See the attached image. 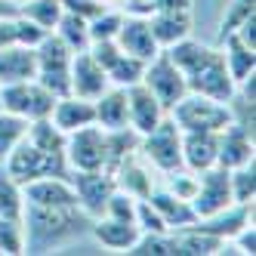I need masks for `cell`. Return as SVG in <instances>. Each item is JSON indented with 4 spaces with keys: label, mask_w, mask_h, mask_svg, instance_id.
I'll use <instances>...</instances> for the list:
<instances>
[{
    "label": "cell",
    "mask_w": 256,
    "mask_h": 256,
    "mask_svg": "<svg viewBox=\"0 0 256 256\" xmlns=\"http://www.w3.org/2000/svg\"><path fill=\"white\" fill-rule=\"evenodd\" d=\"M167 56L182 71L188 93H200V96H210L219 102L232 99L238 84L232 80L219 46H207V44H198V40L186 38V40L167 46Z\"/></svg>",
    "instance_id": "obj_1"
},
{
    "label": "cell",
    "mask_w": 256,
    "mask_h": 256,
    "mask_svg": "<svg viewBox=\"0 0 256 256\" xmlns=\"http://www.w3.org/2000/svg\"><path fill=\"white\" fill-rule=\"evenodd\" d=\"M25 253H52L78 238L90 234V219L80 207H38L25 204Z\"/></svg>",
    "instance_id": "obj_2"
},
{
    "label": "cell",
    "mask_w": 256,
    "mask_h": 256,
    "mask_svg": "<svg viewBox=\"0 0 256 256\" xmlns=\"http://www.w3.org/2000/svg\"><path fill=\"white\" fill-rule=\"evenodd\" d=\"M173 124L182 133H194V130H207V133H222L232 124V108L228 102H219L200 93H186L170 112Z\"/></svg>",
    "instance_id": "obj_3"
},
{
    "label": "cell",
    "mask_w": 256,
    "mask_h": 256,
    "mask_svg": "<svg viewBox=\"0 0 256 256\" xmlns=\"http://www.w3.org/2000/svg\"><path fill=\"white\" fill-rule=\"evenodd\" d=\"M19 186L31 179H40V176H71V167L65 154H52V152H44L40 145H34L28 136L16 145V148L6 154V160L0 164Z\"/></svg>",
    "instance_id": "obj_4"
},
{
    "label": "cell",
    "mask_w": 256,
    "mask_h": 256,
    "mask_svg": "<svg viewBox=\"0 0 256 256\" xmlns=\"http://www.w3.org/2000/svg\"><path fill=\"white\" fill-rule=\"evenodd\" d=\"M71 52L56 34H46V38L34 46V80H40L52 96H68L71 93Z\"/></svg>",
    "instance_id": "obj_5"
},
{
    "label": "cell",
    "mask_w": 256,
    "mask_h": 256,
    "mask_svg": "<svg viewBox=\"0 0 256 256\" xmlns=\"http://www.w3.org/2000/svg\"><path fill=\"white\" fill-rule=\"evenodd\" d=\"M56 96L40 84V80H19V84H4L0 86V108L10 114H19L25 120H40L50 118Z\"/></svg>",
    "instance_id": "obj_6"
},
{
    "label": "cell",
    "mask_w": 256,
    "mask_h": 256,
    "mask_svg": "<svg viewBox=\"0 0 256 256\" xmlns=\"http://www.w3.org/2000/svg\"><path fill=\"white\" fill-rule=\"evenodd\" d=\"M139 154L160 173H170V170L182 167V130L173 124L170 114L152 133L139 136Z\"/></svg>",
    "instance_id": "obj_7"
},
{
    "label": "cell",
    "mask_w": 256,
    "mask_h": 256,
    "mask_svg": "<svg viewBox=\"0 0 256 256\" xmlns=\"http://www.w3.org/2000/svg\"><path fill=\"white\" fill-rule=\"evenodd\" d=\"M65 160L71 170H108V130L90 124L84 130L68 133Z\"/></svg>",
    "instance_id": "obj_8"
},
{
    "label": "cell",
    "mask_w": 256,
    "mask_h": 256,
    "mask_svg": "<svg viewBox=\"0 0 256 256\" xmlns=\"http://www.w3.org/2000/svg\"><path fill=\"white\" fill-rule=\"evenodd\" d=\"M142 84L154 93V99L167 108H170L188 93V86H186V78H182V71L173 65V59L167 56V50H160L154 59L145 62V74H142Z\"/></svg>",
    "instance_id": "obj_9"
},
{
    "label": "cell",
    "mask_w": 256,
    "mask_h": 256,
    "mask_svg": "<svg viewBox=\"0 0 256 256\" xmlns=\"http://www.w3.org/2000/svg\"><path fill=\"white\" fill-rule=\"evenodd\" d=\"M71 186H74L78 194V207L90 216V219H99L105 213V204L112 192L118 188L114 176L108 170H71Z\"/></svg>",
    "instance_id": "obj_10"
},
{
    "label": "cell",
    "mask_w": 256,
    "mask_h": 256,
    "mask_svg": "<svg viewBox=\"0 0 256 256\" xmlns=\"http://www.w3.org/2000/svg\"><path fill=\"white\" fill-rule=\"evenodd\" d=\"M232 200V182H228V170L226 167H210L204 173H198V188L192 194V210L194 216H210V213H219L226 210Z\"/></svg>",
    "instance_id": "obj_11"
},
{
    "label": "cell",
    "mask_w": 256,
    "mask_h": 256,
    "mask_svg": "<svg viewBox=\"0 0 256 256\" xmlns=\"http://www.w3.org/2000/svg\"><path fill=\"white\" fill-rule=\"evenodd\" d=\"M126 118H130V130L145 136L167 118V108L154 99V93L145 84H133L126 86Z\"/></svg>",
    "instance_id": "obj_12"
},
{
    "label": "cell",
    "mask_w": 256,
    "mask_h": 256,
    "mask_svg": "<svg viewBox=\"0 0 256 256\" xmlns=\"http://www.w3.org/2000/svg\"><path fill=\"white\" fill-rule=\"evenodd\" d=\"M25 204L38 207H78V194L68 176H40L22 186Z\"/></svg>",
    "instance_id": "obj_13"
},
{
    "label": "cell",
    "mask_w": 256,
    "mask_h": 256,
    "mask_svg": "<svg viewBox=\"0 0 256 256\" xmlns=\"http://www.w3.org/2000/svg\"><path fill=\"white\" fill-rule=\"evenodd\" d=\"M108 86H112V80H108L105 68L90 56V50L74 52V59H71V93L93 102V99H99L105 93Z\"/></svg>",
    "instance_id": "obj_14"
},
{
    "label": "cell",
    "mask_w": 256,
    "mask_h": 256,
    "mask_svg": "<svg viewBox=\"0 0 256 256\" xmlns=\"http://www.w3.org/2000/svg\"><path fill=\"white\" fill-rule=\"evenodd\" d=\"M256 160V142H253V133L244 130L241 124H228L222 133H219V154H216V164L226 170H234V167H244V164Z\"/></svg>",
    "instance_id": "obj_15"
},
{
    "label": "cell",
    "mask_w": 256,
    "mask_h": 256,
    "mask_svg": "<svg viewBox=\"0 0 256 256\" xmlns=\"http://www.w3.org/2000/svg\"><path fill=\"white\" fill-rule=\"evenodd\" d=\"M118 46L124 52H130V56L142 59V62H148L154 59L160 46L154 40V34H152V25L145 16H124V22H120V31H118Z\"/></svg>",
    "instance_id": "obj_16"
},
{
    "label": "cell",
    "mask_w": 256,
    "mask_h": 256,
    "mask_svg": "<svg viewBox=\"0 0 256 256\" xmlns=\"http://www.w3.org/2000/svg\"><path fill=\"white\" fill-rule=\"evenodd\" d=\"M152 25V34L160 50H167L179 40L192 38V10L188 6H164V10H154V16L148 19Z\"/></svg>",
    "instance_id": "obj_17"
},
{
    "label": "cell",
    "mask_w": 256,
    "mask_h": 256,
    "mask_svg": "<svg viewBox=\"0 0 256 256\" xmlns=\"http://www.w3.org/2000/svg\"><path fill=\"white\" fill-rule=\"evenodd\" d=\"M247 222H253V204H228L226 210H219V213H210V216L194 219L192 226L228 244Z\"/></svg>",
    "instance_id": "obj_18"
},
{
    "label": "cell",
    "mask_w": 256,
    "mask_h": 256,
    "mask_svg": "<svg viewBox=\"0 0 256 256\" xmlns=\"http://www.w3.org/2000/svg\"><path fill=\"white\" fill-rule=\"evenodd\" d=\"M112 176L118 182V188L126 192V194H133V198H148V192L154 188V182H152V164L139 154V145H136V152H130L112 170Z\"/></svg>",
    "instance_id": "obj_19"
},
{
    "label": "cell",
    "mask_w": 256,
    "mask_h": 256,
    "mask_svg": "<svg viewBox=\"0 0 256 256\" xmlns=\"http://www.w3.org/2000/svg\"><path fill=\"white\" fill-rule=\"evenodd\" d=\"M216 154H219V133L207 130L182 133V167H188L192 173H204L216 167Z\"/></svg>",
    "instance_id": "obj_20"
},
{
    "label": "cell",
    "mask_w": 256,
    "mask_h": 256,
    "mask_svg": "<svg viewBox=\"0 0 256 256\" xmlns=\"http://www.w3.org/2000/svg\"><path fill=\"white\" fill-rule=\"evenodd\" d=\"M50 120L68 136L74 130H84V126L96 124V108H93L90 99H80L74 93H68V96L56 99V105H52V112H50Z\"/></svg>",
    "instance_id": "obj_21"
},
{
    "label": "cell",
    "mask_w": 256,
    "mask_h": 256,
    "mask_svg": "<svg viewBox=\"0 0 256 256\" xmlns=\"http://www.w3.org/2000/svg\"><path fill=\"white\" fill-rule=\"evenodd\" d=\"M90 234H93L105 250L126 253L139 238V226L124 222V219H112V216H99V219H93V226H90Z\"/></svg>",
    "instance_id": "obj_22"
},
{
    "label": "cell",
    "mask_w": 256,
    "mask_h": 256,
    "mask_svg": "<svg viewBox=\"0 0 256 256\" xmlns=\"http://www.w3.org/2000/svg\"><path fill=\"white\" fill-rule=\"evenodd\" d=\"M148 204L160 213V219L167 222V228H170V232L186 228V226H192L194 219H198L188 200L176 198V194H173V192H167V188H152V192H148Z\"/></svg>",
    "instance_id": "obj_23"
},
{
    "label": "cell",
    "mask_w": 256,
    "mask_h": 256,
    "mask_svg": "<svg viewBox=\"0 0 256 256\" xmlns=\"http://www.w3.org/2000/svg\"><path fill=\"white\" fill-rule=\"evenodd\" d=\"M93 108H96V124L102 130H124V126H130L124 86H108L99 99H93Z\"/></svg>",
    "instance_id": "obj_24"
},
{
    "label": "cell",
    "mask_w": 256,
    "mask_h": 256,
    "mask_svg": "<svg viewBox=\"0 0 256 256\" xmlns=\"http://www.w3.org/2000/svg\"><path fill=\"white\" fill-rule=\"evenodd\" d=\"M34 78V46H0V86Z\"/></svg>",
    "instance_id": "obj_25"
},
{
    "label": "cell",
    "mask_w": 256,
    "mask_h": 256,
    "mask_svg": "<svg viewBox=\"0 0 256 256\" xmlns=\"http://www.w3.org/2000/svg\"><path fill=\"white\" fill-rule=\"evenodd\" d=\"M216 46L222 50L226 68H228V74H232L234 84H238V80H244V78H250V74H256V50H253V46L241 44V40L234 38V34L222 38Z\"/></svg>",
    "instance_id": "obj_26"
},
{
    "label": "cell",
    "mask_w": 256,
    "mask_h": 256,
    "mask_svg": "<svg viewBox=\"0 0 256 256\" xmlns=\"http://www.w3.org/2000/svg\"><path fill=\"white\" fill-rule=\"evenodd\" d=\"M52 34H56V38H59L71 52H80V50L90 46V19H84V16L65 10V12L59 16L56 28H52Z\"/></svg>",
    "instance_id": "obj_27"
},
{
    "label": "cell",
    "mask_w": 256,
    "mask_h": 256,
    "mask_svg": "<svg viewBox=\"0 0 256 256\" xmlns=\"http://www.w3.org/2000/svg\"><path fill=\"white\" fill-rule=\"evenodd\" d=\"M105 74H108V80H112V86H124V90H126V86H133V84H142L145 62L120 50V56L105 68Z\"/></svg>",
    "instance_id": "obj_28"
},
{
    "label": "cell",
    "mask_w": 256,
    "mask_h": 256,
    "mask_svg": "<svg viewBox=\"0 0 256 256\" xmlns=\"http://www.w3.org/2000/svg\"><path fill=\"white\" fill-rule=\"evenodd\" d=\"M19 12L25 19H31L34 25H40L44 31H52L59 22V16L65 12L59 0H22L19 4Z\"/></svg>",
    "instance_id": "obj_29"
},
{
    "label": "cell",
    "mask_w": 256,
    "mask_h": 256,
    "mask_svg": "<svg viewBox=\"0 0 256 256\" xmlns=\"http://www.w3.org/2000/svg\"><path fill=\"white\" fill-rule=\"evenodd\" d=\"M25 213V194L22 186L16 182L4 167H0V216L6 219H22Z\"/></svg>",
    "instance_id": "obj_30"
},
{
    "label": "cell",
    "mask_w": 256,
    "mask_h": 256,
    "mask_svg": "<svg viewBox=\"0 0 256 256\" xmlns=\"http://www.w3.org/2000/svg\"><path fill=\"white\" fill-rule=\"evenodd\" d=\"M25 133H28V120L19 118V114H10V112H4V108H0V164H4L6 154L25 139Z\"/></svg>",
    "instance_id": "obj_31"
},
{
    "label": "cell",
    "mask_w": 256,
    "mask_h": 256,
    "mask_svg": "<svg viewBox=\"0 0 256 256\" xmlns=\"http://www.w3.org/2000/svg\"><path fill=\"white\" fill-rule=\"evenodd\" d=\"M228 182H232V200L234 204H253L256 198V164H244V167L228 170Z\"/></svg>",
    "instance_id": "obj_32"
},
{
    "label": "cell",
    "mask_w": 256,
    "mask_h": 256,
    "mask_svg": "<svg viewBox=\"0 0 256 256\" xmlns=\"http://www.w3.org/2000/svg\"><path fill=\"white\" fill-rule=\"evenodd\" d=\"M0 253H6V256H22L25 253V226H22V219L0 216Z\"/></svg>",
    "instance_id": "obj_33"
},
{
    "label": "cell",
    "mask_w": 256,
    "mask_h": 256,
    "mask_svg": "<svg viewBox=\"0 0 256 256\" xmlns=\"http://www.w3.org/2000/svg\"><path fill=\"white\" fill-rule=\"evenodd\" d=\"M120 22H124V12L118 10H102L90 19V44L93 40H114L118 31H120Z\"/></svg>",
    "instance_id": "obj_34"
},
{
    "label": "cell",
    "mask_w": 256,
    "mask_h": 256,
    "mask_svg": "<svg viewBox=\"0 0 256 256\" xmlns=\"http://www.w3.org/2000/svg\"><path fill=\"white\" fill-rule=\"evenodd\" d=\"M256 12V0H232L228 4V10H226V16H222V22H219V34H216V44L222 40V38H228V34L241 25L244 19H250V16Z\"/></svg>",
    "instance_id": "obj_35"
},
{
    "label": "cell",
    "mask_w": 256,
    "mask_h": 256,
    "mask_svg": "<svg viewBox=\"0 0 256 256\" xmlns=\"http://www.w3.org/2000/svg\"><path fill=\"white\" fill-rule=\"evenodd\" d=\"M136 200H139V198H133V194L114 188L112 198H108V204H105V213H102V216L124 219V222H136Z\"/></svg>",
    "instance_id": "obj_36"
},
{
    "label": "cell",
    "mask_w": 256,
    "mask_h": 256,
    "mask_svg": "<svg viewBox=\"0 0 256 256\" xmlns=\"http://www.w3.org/2000/svg\"><path fill=\"white\" fill-rule=\"evenodd\" d=\"M194 188H198V173H192L188 167H176V170L167 173V192H173L176 198H182V200L192 204Z\"/></svg>",
    "instance_id": "obj_37"
},
{
    "label": "cell",
    "mask_w": 256,
    "mask_h": 256,
    "mask_svg": "<svg viewBox=\"0 0 256 256\" xmlns=\"http://www.w3.org/2000/svg\"><path fill=\"white\" fill-rule=\"evenodd\" d=\"M136 226H139V232H170L167 222L160 219V213L148 204V198L136 200Z\"/></svg>",
    "instance_id": "obj_38"
},
{
    "label": "cell",
    "mask_w": 256,
    "mask_h": 256,
    "mask_svg": "<svg viewBox=\"0 0 256 256\" xmlns=\"http://www.w3.org/2000/svg\"><path fill=\"white\" fill-rule=\"evenodd\" d=\"M232 244H234V253L253 256V253H256V228H253V222H247L241 232H238V234L232 238Z\"/></svg>",
    "instance_id": "obj_39"
},
{
    "label": "cell",
    "mask_w": 256,
    "mask_h": 256,
    "mask_svg": "<svg viewBox=\"0 0 256 256\" xmlns=\"http://www.w3.org/2000/svg\"><path fill=\"white\" fill-rule=\"evenodd\" d=\"M12 12H19V4L16 0H0V16H12Z\"/></svg>",
    "instance_id": "obj_40"
},
{
    "label": "cell",
    "mask_w": 256,
    "mask_h": 256,
    "mask_svg": "<svg viewBox=\"0 0 256 256\" xmlns=\"http://www.w3.org/2000/svg\"><path fill=\"white\" fill-rule=\"evenodd\" d=\"M16 4H22V0H16Z\"/></svg>",
    "instance_id": "obj_41"
}]
</instances>
